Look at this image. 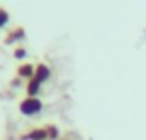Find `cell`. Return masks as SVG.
Returning <instances> with one entry per match:
<instances>
[{
  "instance_id": "obj_2",
  "label": "cell",
  "mask_w": 146,
  "mask_h": 140,
  "mask_svg": "<svg viewBox=\"0 0 146 140\" xmlns=\"http://www.w3.org/2000/svg\"><path fill=\"white\" fill-rule=\"evenodd\" d=\"M48 78H50V68H48L46 64H42V62L36 64V68H34V80H38V82L42 84V82H46Z\"/></svg>"
},
{
  "instance_id": "obj_3",
  "label": "cell",
  "mask_w": 146,
  "mask_h": 140,
  "mask_svg": "<svg viewBox=\"0 0 146 140\" xmlns=\"http://www.w3.org/2000/svg\"><path fill=\"white\" fill-rule=\"evenodd\" d=\"M20 140H48V138H46V130L44 128H32L26 134H22Z\"/></svg>"
},
{
  "instance_id": "obj_6",
  "label": "cell",
  "mask_w": 146,
  "mask_h": 140,
  "mask_svg": "<svg viewBox=\"0 0 146 140\" xmlns=\"http://www.w3.org/2000/svg\"><path fill=\"white\" fill-rule=\"evenodd\" d=\"M22 38H24V28H20V26H18V28H14V30L4 38V42H6V44H12L14 40H22Z\"/></svg>"
},
{
  "instance_id": "obj_7",
  "label": "cell",
  "mask_w": 146,
  "mask_h": 140,
  "mask_svg": "<svg viewBox=\"0 0 146 140\" xmlns=\"http://www.w3.org/2000/svg\"><path fill=\"white\" fill-rule=\"evenodd\" d=\"M44 130H46V138L48 140H58L60 138V130H58L56 124H46Z\"/></svg>"
},
{
  "instance_id": "obj_10",
  "label": "cell",
  "mask_w": 146,
  "mask_h": 140,
  "mask_svg": "<svg viewBox=\"0 0 146 140\" xmlns=\"http://www.w3.org/2000/svg\"><path fill=\"white\" fill-rule=\"evenodd\" d=\"M62 140H70V138H62Z\"/></svg>"
},
{
  "instance_id": "obj_4",
  "label": "cell",
  "mask_w": 146,
  "mask_h": 140,
  "mask_svg": "<svg viewBox=\"0 0 146 140\" xmlns=\"http://www.w3.org/2000/svg\"><path fill=\"white\" fill-rule=\"evenodd\" d=\"M34 68H36V66H32V64H28V62H26V64H20V66H18V76L32 80V78H34Z\"/></svg>"
},
{
  "instance_id": "obj_1",
  "label": "cell",
  "mask_w": 146,
  "mask_h": 140,
  "mask_svg": "<svg viewBox=\"0 0 146 140\" xmlns=\"http://www.w3.org/2000/svg\"><path fill=\"white\" fill-rule=\"evenodd\" d=\"M18 110H20V114H24V116H36V114L42 112V100H40V98L26 96V98L20 102Z\"/></svg>"
},
{
  "instance_id": "obj_9",
  "label": "cell",
  "mask_w": 146,
  "mask_h": 140,
  "mask_svg": "<svg viewBox=\"0 0 146 140\" xmlns=\"http://www.w3.org/2000/svg\"><path fill=\"white\" fill-rule=\"evenodd\" d=\"M24 56H26V50L24 48H16L14 50V58H24Z\"/></svg>"
},
{
  "instance_id": "obj_8",
  "label": "cell",
  "mask_w": 146,
  "mask_h": 140,
  "mask_svg": "<svg viewBox=\"0 0 146 140\" xmlns=\"http://www.w3.org/2000/svg\"><path fill=\"white\" fill-rule=\"evenodd\" d=\"M8 20H10V16H8L6 8H2V6H0V28H4V26L8 24Z\"/></svg>"
},
{
  "instance_id": "obj_5",
  "label": "cell",
  "mask_w": 146,
  "mask_h": 140,
  "mask_svg": "<svg viewBox=\"0 0 146 140\" xmlns=\"http://www.w3.org/2000/svg\"><path fill=\"white\" fill-rule=\"evenodd\" d=\"M40 86H42V84H40L38 80H34V78H32V80H28V86H26V94H28V96H32V98H38Z\"/></svg>"
}]
</instances>
